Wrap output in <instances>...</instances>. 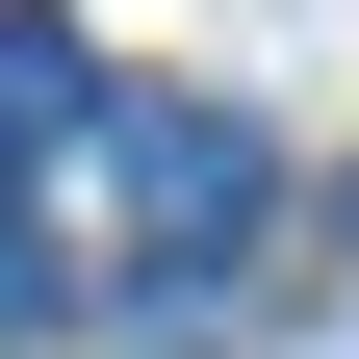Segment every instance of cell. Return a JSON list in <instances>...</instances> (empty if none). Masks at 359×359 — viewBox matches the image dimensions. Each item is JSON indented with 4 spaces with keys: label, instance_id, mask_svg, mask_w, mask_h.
Masks as SVG:
<instances>
[{
    "label": "cell",
    "instance_id": "7a4b0ae2",
    "mask_svg": "<svg viewBox=\"0 0 359 359\" xmlns=\"http://www.w3.org/2000/svg\"><path fill=\"white\" fill-rule=\"evenodd\" d=\"M77 128H103V52H77V26H0V180L77 154Z\"/></svg>",
    "mask_w": 359,
    "mask_h": 359
},
{
    "label": "cell",
    "instance_id": "3957f363",
    "mask_svg": "<svg viewBox=\"0 0 359 359\" xmlns=\"http://www.w3.org/2000/svg\"><path fill=\"white\" fill-rule=\"evenodd\" d=\"M52 308H77V257L26 231V205H0V334H52Z\"/></svg>",
    "mask_w": 359,
    "mask_h": 359
},
{
    "label": "cell",
    "instance_id": "277c9868",
    "mask_svg": "<svg viewBox=\"0 0 359 359\" xmlns=\"http://www.w3.org/2000/svg\"><path fill=\"white\" fill-rule=\"evenodd\" d=\"M128 359H205V308H180V334H128Z\"/></svg>",
    "mask_w": 359,
    "mask_h": 359
},
{
    "label": "cell",
    "instance_id": "6da1fadb",
    "mask_svg": "<svg viewBox=\"0 0 359 359\" xmlns=\"http://www.w3.org/2000/svg\"><path fill=\"white\" fill-rule=\"evenodd\" d=\"M77 154H103V231L154 257L180 308H231V257H257V128H231V103H154V77H103V128H77Z\"/></svg>",
    "mask_w": 359,
    "mask_h": 359
}]
</instances>
